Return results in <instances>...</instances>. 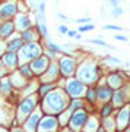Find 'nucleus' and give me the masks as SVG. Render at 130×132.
<instances>
[{
  "label": "nucleus",
  "mask_w": 130,
  "mask_h": 132,
  "mask_svg": "<svg viewBox=\"0 0 130 132\" xmlns=\"http://www.w3.org/2000/svg\"><path fill=\"white\" fill-rule=\"evenodd\" d=\"M69 107L67 104V94H64L61 90H54L48 93L42 100V110L53 114H59L60 116L63 112H66Z\"/></svg>",
  "instance_id": "obj_1"
},
{
  "label": "nucleus",
  "mask_w": 130,
  "mask_h": 132,
  "mask_svg": "<svg viewBox=\"0 0 130 132\" xmlns=\"http://www.w3.org/2000/svg\"><path fill=\"white\" fill-rule=\"evenodd\" d=\"M99 76V68L95 62L92 60H85L79 66V69L76 71V79H79L82 84H94L98 81Z\"/></svg>",
  "instance_id": "obj_2"
},
{
  "label": "nucleus",
  "mask_w": 130,
  "mask_h": 132,
  "mask_svg": "<svg viewBox=\"0 0 130 132\" xmlns=\"http://www.w3.org/2000/svg\"><path fill=\"white\" fill-rule=\"evenodd\" d=\"M40 56H41V47L37 43H28V44H25L21 48V52H19V60L22 62L23 65L28 63V62L35 60Z\"/></svg>",
  "instance_id": "obj_3"
},
{
  "label": "nucleus",
  "mask_w": 130,
  "mask_h": 132,
  "mask_svg": "<svg viewBox=\"0 0 130 132\" xmlns=\"http://www.w3.org/2000/svg\"><path fill=\"white\" fill-rule=\"evenodd\" d=\"M37 106V97L35 95H29L19 104L18 109V120L19 122H26V119L34 113V109Z\"/></svg>",
  "instance_id": "obj_4"
},
{
  "label": "nucleus",
  "mask_w": 130,
  "mask_h": 132,
  "mask_svg": "<svg viewBox=\"0 0 130 132\" xmlns=\"http://www.w3.org/2000/svg\"><path fill=\"white\" fill-rule=\"evenodd\" d=\"M66 94L69 95L72 100L80 98L83 94H86V87L79 79L72 78V79H69L66 82Z\"/></svg>",
  "instance_id": "obj_5"
},
{
  "label": "nucleus",
  "mask_w": 130,
  "mask_h": 132,
  "mask_svg": "<svg viewBox=\"0 0 130 132\" xmlns=\"http://www.w3.org/2000/svg\"><path fill=\"white\" fill-rule=\"evenodd\" d=\"M88 113L85 110H78L72 114V118L69 120V128L73 132H80L82 128H85L86 122H88Z\"/></svg>",
  "instance_id": "obj_6"
},
{
  "label": "nucleus",
  "mask_w": 130,
  "mask_h": 132,
  "mask_svg": "<svg viewBox=\"0 0 130 132\" xmlns=\"http://www.w3.org/2000/svg\"><path fill=\"white\" fill-rule=\"evenodd\" d=\"M50 59L47 56H40L38 59L32 60L29 65H31V69H32V73L37 76H42L44 73L47 72L48 66H50Z\"/></svg>",
  "instance_id": "obj_7"
},
{
  "label": "nucleus",
  "mask_w": 130,
  "mask_h": 132,
  "mask_svg": "<svg viewBox=\"0 0 130 132\" xmlns=\"http://www.w3.org/2000/svg\"><path fill=\"white\" fill-rule=\"evenodd\" d=\"M59 120L56 119V116H44L41 119V122L38 125V131L37 132H56L59 128Z\"/></svg>",
  "instance_id": "obj_8"
},
{
  "label": "nucleus",
  "mask_w": 130,
  "mask_h": 132,
  "mask_svg": "<svg viewBox=\"0 0 130 132\" xmlns=\"http://www.w3.org/2000/svg\"><path fill=\"white\" fill-rule=\"evenodd\" d=\"M59 68H60V72L64 76H72L76 72V62H75L73 57L64 56L59 62Z\"/></svg>",
  "instance_id": "obj_9"
},
{
  "label": "nucleus",
  "mask_w": 130,
  "mask_h": 132,
  "mask_svg": "<svg viewBox=\"0 0 130 132\" xmlns=\"http://www.w3.org/2000/svg\"><path fill=\"white\" fill-rule=\"evenodd\" d=\"M116 123H117V128L120 131H126L127 125L130 123V104H127V106H124V107H121L118 110Z\"/></svg>",
  "instance_id": "obj_10"
},
{
  "label": "nucleus",
  "mask_w": 130,
  "mask_h": 132,
  "mask_svg": "<svg viewBox=\"0 0 130 132\" xmlns=\"http://www.w3.org/2000/svg\"><path fill=\"white\" fill-rule=\"evenodd\" d=\"M60 75V68L57 65L56 62H51L50 66H48V69L44 75L41 76V79L44 81V84H51V81H56Z\"/></svg>",
  "instance_id": "obj_11"
},
{
  "label": "nucleus",
  "mask_w": 130,
  "mask_h": 132,
  "mask_svg": "<svg viewBox=\"0 0 130 132\" xmlns=\"http://www.w3.org/2000/svg\"><path fill=\"white\" fill-rule=\"evenodd\" d=\"M41 112L40 110H35L25 122V131L26 132H35V129L38 128L40 122H41Z\"/></svg>",
  "instance_id": "obj_12"
},
{
  "label": "nucleus",
  "mask_w": 130,
  "mask_h": 132,
  "mask_svg": "<svg viewBox=\"0 0 130 132\" xmlns=\"http://www.w3.org/2000/svg\"><path fill=\"white\" fill-rule=\"evenodd\" d=\"M127 91L129 88L127 87H123L120 90H117L114 94H113V106H117V107H124V103L127 101Z\"/></svg>",
  "instance_id": "obj_13"
},
{
  "label": "nucleus",
  "mask_w": 130,
  "mask_h": 132,
  "mask_svg": "<svg viewBox=\"0 0 130 132\" xmlns=\"http://www.w3.org/2000/svg\"><path fill=\"white\" fill-rule=\"evenodd\" d=\"M16 13V3L15 2H6L0 6V18L2 19H9L15 16Z\"/></svg>",
  "instance_id": "obj_14"
},
{
  "label": "nucleus",
  "mask_w": 130,
  "mask_h": 132,
  "mask_svg": "<svg viewBox=\"0 0 130 132\" xmlns=\"http://www.w3.org/2000/svg\"><path fill=\"white\" fill-rule=\"evenodd\" d=\"M15 28L21 29V31H26V29L31 28V19L26 13H19L15 19Z\"/></svg>",
  "instance_id": "obj_15"
},
{
  "label": "nucleus",
  "mask_w": 130,
  "mask_h": 132,
  "mask_svg": "<svg viewBox=\"0 0 130 132\" xmlns=\"http://www.w3.org/2000/svg\"><path fill=\"white\" fill-rule=\"evenodd\" d=\"M108 87L110 88H114V90H120V88H123V84H124V81H123V76L118 73V72H114V73H111V75L108 76Z\"/></svg>",
  "instance_id": "obj_16"
},
{
  "label": "nucleus",
  "mask_w": 130,
  "mask_h": 132,
  "mask_svg": "<svg viewBox=\"0 0 130 132\" xmlns=\"http://www.w3.org/2000/svg\"><path fill=\"white\" fill-rule=\"evenodd\" d=\"M113 90L108 85H99L97 88V98L102 100V101H108L110 98H113Z\"/></svg>",
  "instance_id": "obj_17"
},
{
  "label": "nucleus",
  "mask_w": 130,
  "mask_h": 132,
  "mask_svg": "<svg viewBox=\"0 0 130 132\" xmlns=\"http://www.w3.org/2000/svg\"><path fill=\"white\" fill-rule=\"evenodd\" d=\"M18 56H16V53H12V52H7L3 54V65L7 66L9 69H15L16 66H18Z\"/></svg>",
  "instance_id": "obj_18"
},
{
  "label": "nucleus",
  "mask_w": 130,
  "mask_h": 132,
  "mask_svg": "<svg viewBox=\"0 0 130 132\" xmlns=\"http://www.w3.org/2000/svg\"><path fill=\"white\" fill-rule=\"evenodd\" d=\"M25 44H23V40L22 38H13V40H10L9 43H7V50L12 53H16V52H21V48L23 47Z\"/></svg>",
  "instance_id": "obj_19"
},
{
  "label": "nucleus",
  "mask_w": 130,
  "mask_h": 132,
  "mask_svg": "<svg viewBox=\"0 0 130 132\" xmlns=\"http://www.w3.org/2000/svg\"><path fill=\"white\" fill-rule=\"evenodd\" d=\"M13 31H15V24H12V22H5V24L0 27V38L9 37Z\"/></svg>",
  "instance_id": "obj_20"
},
{
  "label": "nucleus",
  "mask_w": 130,
  "mask_h": 132,
  "mask_svg": "<svg viewBox=\"0 0 130 132\" xmlns=\"http://www.w3.org/2000/svg\"><path fill=\"white\" fill-rule=\"evenodd\" d=\"M21 38H22L23 41L35 43V40L38 38V35H37V32H35L32 28H29V29H26V31H23V32H22V37H21Z\"/></svg>",
  "instance_id": "obj_21"
},
{
  "label": "nucleus",
  "mask_w": 130,
  "mask_h": 132,
  "mask_svg": "<svg viewBox=\"0 0 130 132\" xmlns=\"http://www.w3.org/2000/svg\"><path fill=\"white\" fill-rule=\"evenodd\" d=\"M104 128H105V132H116V129H117L116 119L105 118L104 119Z\"/></svg>",
  "instance_id": "obj_22"
},
{
  "label": "nucleus",
  "mask_w": 130,
  "mask_h": 132,
  "mask_svg": "<svg viewBox=\"0 0 130 132\" xmlns=\"http://www.w3.org/2000/svg\"><path fill=\"white\" fill-rule=\"evenodd\" d=\"M82 107H83V103H82V100L80 98H75L72 100L69 103V112L70 113H75V112H78V110H82Z\"/></svg>",
  "instance_id": "obj_23"
},
{
  "label": "nucleus",
  "mask_w": 130,
  "mask_h": 132,
  "mask_svg": "<svg viewBox=\"0 0 130 132\" xmlns=\"http://www.w3.org/2000/svg\"><path fill=\"white\" fill-rule=\"evenodd\" d=\"M98 122L95 120V118H89L86 125H85V132H98Z\"/></svg>",
  "instance_id": "obj_24"
},
{
  "label": "nucleus",
  "mask_w": 130,
  "mask_h": 132,
  "mask_svg": "<svg viewBox=\"0 0 130 132\" xmlns=\"http://www.w3.org/2000/svg\"><path fill=\"white\" fill-rule=\"evenodd\" d=\"M54 90H56V84H42L41 87H40L38 93H40V95L45 97L48 93H51V91H54Z\"/></svg>",
  "instance_id": "obj_25"
},
{
  "label": "nucleus",
  "mask_w": 130,
  "mask_h": 132,
  "mask_svg": "<svg viewBox=\"0 0 130 132\" xmlns=\"http://www.w3.org/2000/svg\"><path fill=\"white\" fill-rule=\"evenodd\" d=\"M19 73L22 75V78H31V76L34 75L32 73V69H31V65L29 63H25V65H22L21 66V69H19Z\"/></svg>",
  "instance_id": "obj_26"
},
{
  "label": "nucleus",
  "mask_w": 130,
  "mask_h": 132,
  "mask_svg": "<svg viewBox=\"0 0 130 132\" xmlns=\"http://www.w3.org/2000/svg\"><path fill=\"white\" fill-rule=\"evenodd\" d=\"M0 91L5 95H7L10 91H12V82H10L9 78H5V79L2 81V84H0Z\"/></svg>",
  "instance_id": "obj_27"
},
{
  "label": "nucleus",
  "mask_w": 130,
  "mask_h": 132,
  "mask_svg": "<svg viewBox=\"0 0 130 132\" xmlns=\"http://www.w3.org/2000/svg\"><path fill=\"white\" fill-rule=\"evenodd\" d=\"M113 110H114V106H113V104H110V103H105V104H104V106H102V109H101V116H102V119L110 118V114L113 113Z\"/></svg>",
  "instance_id": "obj_28"
},
{
  "label": "nucleus",
  "mask_w": 130,
  "mask_h": 132,
  "mask_svg": "<svg viewBox=\"0 0 130 132\" xmlns=\"http://www.w3.org/2000/svg\"><path fill=\"white\" fill-rule=\"evenodd\" d=\"M86 98H88L89 103H94L97 100V90H94V88L86 90Z\"/></svg>",
  "instance_id": "obj_29"
},
{
  "label": "nucleus",
  "mask_w": 130,
  "mask_h": 132,
  "mask_svg": "<svg viewBox=\"0 0 130 132\" xmlns=\"http://www.w3.org/2000/svg\"><path fill=\"white\" fill-rule=\"evenodd\" d=\"M47 47H48V50H50V52H54V53H59L61 50L60 46H59V44H56V43H53L51 40H48V41H47Z\"/></svg>",
  "instance_id": "obj_30"
},
{
  "label": "nucleus",
  "mask_w": 130,
  "mask_h": 132,
  "mask_svg": "<svg viewBox=\"0 0 130 132\" xmlns=\"http://www.w3.org/2000/svg\"><path fill=\"white\" fill-rule=\"evenodd\" d=\"M95 29V25L94 24H88V25H80L78 28V32H88V31H92Z\"/></svg>",
  "instance_id": "obj_31"
},
{
  "label": "nucleus",
  "mask_w": 130,
  "mask_h": 132,
  "mask_svg": "<svg viewBox=\"0 0 130 132\" xmlns=\"http://www.w3.org/2000/svg\"><path fill=\"white\" fill-rule=\"evenodd\" d=\"M89 43H92V44H97V46H102V47H107L108 44L105 41H102V40H99V38H95V40H88ZM110 47V46H108Z\"/></svg>",
  "instance_id": "obj_32"
},
{
  "label": "nucleus",
  "mask_w": 130,
  "mask_h": 132,
  "mask_svg": "<svg viewBox=\"0 0 130 132\" xmlns=\"http://www.w3.org/2000/svg\"><path fill=\"white\" fill-rule=\"evenodd\" d=\"M102 29H110V31H121V27L118 25H102Z\"/></svg>",
  "instance_id": "obj_33"
},
{
  "label": "nucleus",
  "mask_w": 130,
  "mask_h": 132,
  "mask_svg": "<svg viewBox=\"0 0 130 132\" xmlns=\"http://www.w3.org/2000/svg\"><path fill=\"white\" fill-rule=\"evenodd\" d=\"M123 12H124V10H123V7H121V6H118V7H116V9H113V16H114V18H118V16H121V15H123Z\"/></svg>",
  "instance_id": "obj_34"
},
{
  "label": "nucleus",
  "mask_w": 130,
  "mask_h": 132,
  "mask_svg": "<svg viewBox=\"0 0 130 132\" xmlns=\"http://www.w3.org/2000/svg\"><path fill=\"white\" fill-rule=\"evenodd\" d=\"M59 32H61V34H67L69 32V28H67V27H66V25H59Z\"/></svg>",
  "instance_id": "obj_35"
},
{
  "label": "nucleus",
  "mask_w": 130,
  "mask_h": 132,
  "mask_svg": "<svg viewBox=\"0 0 130 132\" xmlns=\"http://www.w3.org/2000/svg\"><path fill=\"white\" fill-rule=\"evenodd\" d=\"M116 40H118V41H127V40H129V38L126 37V35H123V34H116Z\"/></svg>",
  "instance_id": "obj_36"
},
{
  "label": "nucleus",
  "mask_w": 130,
  "mask_h": 132,
  "mask_svg": "<svg viewBox=\"0 0 130 132\" xmlns=\"http://www.w3.org/2000/svg\"><path fill=\"white\" fill-rule=\"evenodd\" d=\"M107 60L111 62V63H117V65L120 63V59L118 57H113V56H107Z\"/></svg>",
  "instance_id": "obj_37"
},
{
  "label": "nucleus",
  "mask_w": 130,
  "mask_h": 132,
  "mask_svg": "<svg viewBox=\"0 0 130 132\" xmlns=\"http://www.w3.org/2000/svg\"><path fill=\"white\" fill-rule=\"evenodd\" d=\"M6 75V69H5V65H3V62H0V78L2 76Z\"/></svg>",
  "instance_id": "obj_38"
},
{
  "label": "nucleus",
  "mask_w": 130,
  "mask_h": 132,
  "mask_svg": "<svg viewBox=\"0 0 130 132\" xmlns=\"http://www.w3.org/2000/svg\"><path fill=\"white\" fill-rule=\"evenodd\" d=\"M110 6H113V9H116V7L120 6V2H118V0H111V2H110Z\"/></svg>",
  "instance_id": "obj_39"
},
{
  "label": "nucleus",
  "mask_w": 130,
  "mask_h": 132,
  "mask_svg": "<svg viewBox=\"0 0 130 132\" xmlns=\"http://www.w3.org/2000/svg\"><path fill=\"white\" fill-rule=\"evenodd\" d=\"M76 22H79V24H82V22H91V18H79V19H76Z\"/></svg>",
  "instance_id": "obj_40"
},
{
  "label": "nucleus",
  "mask_w": 130,
  "mask_h": 132,
  "mask_svg": "<svg viewBox=\"0 0 130 132\" xmlns=\"http://www.w3.org/2000/svg\"><path fill=\"white\" fill-rule=\"evenodd\" d=\"M69 37H76L78 35V31H73V29H69V32H67Z\"/></svg>",
  "instance_id": "obj_41"
},
{
  "label": "nucleus",
  "mask_w": 130,
  "mask_h": 132,
  "mask_svg": "<svg viewBox=\"0 0 130 132\" xmlns=\"http://www.w3.org/2000/svg\"><path fill=\"white\" fill-rule=\"evenodd\" d=\"M57 16H59L60 19H64V21H67V16H66V15H63V13H57Z\"/></svg>",
  "instance_id": "obj_42"
},
{
  "label": "nucleus",
  "mask_w": 130,
  "mask_h": 132,
  "mask_svg": "<svg viewBox=\"0 0 130 132\" xmlns=\"http://www.w3.org/2000/svg\"><path fill=\"white\" fill-rule=\"evenodd\" d=\"M12 132H25V131L21 129V128H15V129H12Z\"/></svg>",
  "instance_id": "obj_43"
},
{
  "label": "nucleus",
  "mask_w": 130,
  "mask_h": 132,
  "mask_svg": "<svg viewBox=\"0 0 130 132\" xmlns=\"http://www.w3.org/2000/svg\"><path fill=\"white\" fill-rule=\"evenodd\" d=\"M2 47H3V43H2V40H0V54L3 53V48H2Z\"/></svg>",
  "instance_id": "obj_44"
},
{
  "label": "nucleus",
  "mask_w": 130,
  "mask_h": 132,
  "mask_svg": "<svg viewBox=\"0 0 130 132\" xmlns=\"http://www.w3.org/2000/svg\"><path fill=\"white\" fill-rule=\"evenodd\" d=\"M63 132H73V131H72V129H67V128H66V129H63Z\"/></svg>",
  "instance_id": "obj_45"
},
{
  "label": "nucleus",
  "mask_w": 130,
  "mask_h": 132,
  "mask_svg": "<svg viewBox=\"0 0 130 132\" xmlns=\"http://www.w3.org/2000/svg\"><path fill=\"white\" fill-rule=\"evenodd\" d=\"M98 132H105V129H98Z\"/></svg>",
  "instance_id": "obj_46"
},
{
  "label": "nucleus",
  "mask_w": 130,
  "mask_h": 132,
  "mask_svg": "<svg viewBox=\"0 0 130 132\" xmlns=\"http://www.w3.org/2000/svg\"><path fill=\"white\" fill-rule=\"evenodd\" d=\"M124 132H130V129H126V131Z\"/></svg>",
  "instance_id": "obj_47"
}]
</instances>
